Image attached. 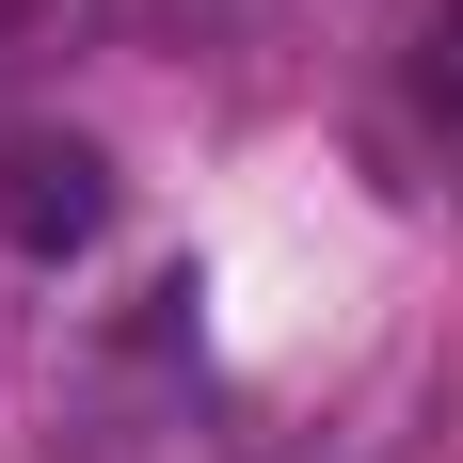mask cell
<instances>
[{
  "label": "cell",
  "instance_id": "obj_1",
  "mask_svg": "<svg viewBox=\"0 0 463 463\" xmlns=\"http://www.w3.org/2000/svg\"><path fill=\"white\" fill-rule=\"evenodd\" d=\"M96 224H112V160H96V144H16V160H0V240H16V256L64 272Z\"/></svg>",
  "mask_w": 463,
  "mask_h": 463
}]
</instances>
